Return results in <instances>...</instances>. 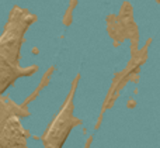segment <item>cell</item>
<instances>
[{"mask_svg": "<svg viewBox=\"0 0 160 148\" xmlns=\"http://www.w3.org/2000/svg\"><path fill=\"white\" fill-rule=\"evenodd\" d=\"M37 20L34 14L16 7L0 37V93L10 87L21 76H30L37 72V66L24 68L18 65L20 50L27 28Z\"/></svg>", "mask_w": 160, "mask_h": 148, "instance_id": "1", "label": "cell"}, {"mask_svg": "<svg viewBox=\"0 0 160 148\" xmlns=\"http://www.w3.org/2000/svg\"><path fill=\"white\" fill-rule=\"evenodd\" d=\"M73 93L68 102L63 104L61 112L56 114V117L52 120L49 127L47 129L44 137H42V143L44 148H62L66 141L69 133L75 126L80 124V120L73 116Z\"/></svg>", "mask_w": 160, "mask_h": 148, "instance_id": "2", "label": "cell"}, {"mask_svg": "<svg viewBox=\"0 0 160 148\" xmlns=\"http://www.w3.org/2000/svg\"><path fill=\"white\" fill-rule=\"evenodd\" d=\"M20 116L21 114L13 116L6 123L0 133V148H27V133L18 121Z\"/></svg>", "mask_w": 160, "mask_h": 148, "instance_id": "3", "label": "cell"}, {"mask_svg": "<svg viewBox=\"0 0 160 148\" xmlns=\"http://www.w3.org/2000/svg\"><path fill=\"white\" fill-rule=\"evenodd\" d=\"M158 2H159V3H160V0H158Z\"/></svg>", "mask_w": 160, "mask_h": 148, "instance_id": "4", "label": "cell"}]
</instances>
